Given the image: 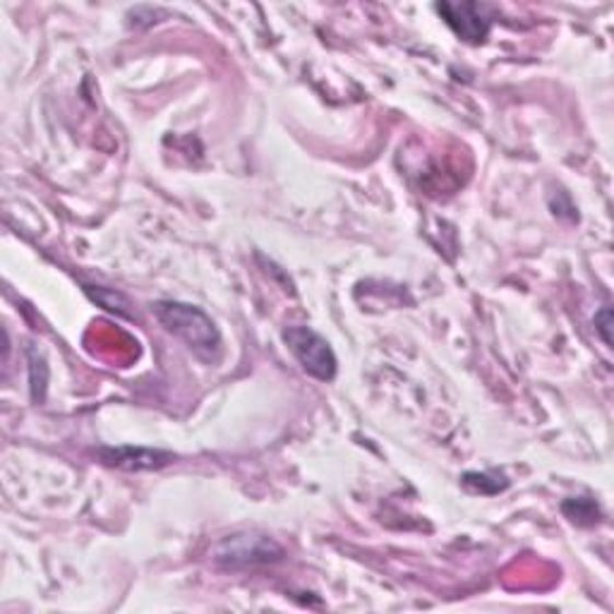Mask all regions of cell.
I'll use <instances>...</instances> for the list:
<instances>
[{"label": "cell", "mask_w": 614, "mask_h": 614, "mask_svg": "<svg viewBox=\"0 0 614 614\" xmlns=\"http://www.w3.org/2000/svg\"><path fill=\"white\" fill-rule=\"evenodd\" d=\"M157 320L164 324V329L193 350L197 358L207 362H217L221 356V334L202 308L178 300H159L154 305Z\"/></svg>", "instance_id": "1"}, {"label": "cell", "mask_w": 614, "mask_h": 614, "mask_svg": "<svg viewBox=\"0 0 614 614\" xmlns=\"http://www.w3.org/2000/svg\"><path fill=\"white\" fill-rule=\"evenodd\" d=\"M286 557L283 547L265 533H233L225 535L211 549V561L225 571H243L277 564Z\"/></svg>", "instance_id": "2"}, {"label": "cell", "mask_w": 614, "mask_h": 614, "mask_svg": "<svg viewBox=\"0 0 614 614\" xmlns=\"http://www.w3.org/2000/svg\"><path fill=\"white\" fill-rule=\"evenodd\" d=\"M283 344L291 350L293 358L300 362L312 378L320 382H332L336 378V356L324 336L315 329L303 327V324H293V327L283 329Z\"/></svg>", "instance_id": "3"}, {"label": "cell", "mask_w": 614, "mask_h": 614, "mask_svg": "<svg viewBox=\"0 0 614 614\" xmlns=\"http://www.w3.org/2000/svg\"><path fill=\"white\" fill-rule=\"evenodd\" d=\"M435 10L468 44H483L493 30V18L487 15L490 8L483 3H437Z\"/></svg>", "instance_id": "4"}, {"label": "cell", "mask_w": 614, "mask_h": 614, "mask_svg": "<svg viewBox=\"0 0 614 614\" xmlns=\"http://www.w3.org/2000/svg\"><path fill=\"white\" fill-rule=\"evenodd\" d=\"M99 461L104 466L118 468V471H157L164 468L175 459V454L171 451H161V449H147V447H104L96 451Z\"/></svg>", "instance_id": "5"}, {"label": "cell", "mask_w": 614, "mask_h": 614, "mask_svg": "<svg viewBox=\"0 0 614 614\" xmlns=\"http://www.w3.org/2000/svg\"><path fill=\"white\" fill-rule=\"evenodd\" d=\"M564 513L579 525H593L600 519V509L593 502V499H567V502L561 505Z\"/></svg>", "instance_id": "6"}, {"label": "cell", "mask_w": 614, "mask_h": 614, "mask_svg": "<svg viewBox=\"0 0 614 614\" xmlns=\"http://www.w3.org/2000/svg\"><path fill=\"white\" fill-rule=\"evenodd\" d=\"M30 372H32V396L34 401H42L48 382V368L44 356L36 354L34 348H30Z\"/></svg>", "instance_id": "7"}, {"label": "cell", "mask_w": 614, "mask_h": 614, "mask_svg": "<svg viewBox=\"0 0 614 614\" xmlns=\"http://www.w3.org/2000/svg\"><path fill=\"white\" fill-rule=\"evenodd\" d=\"M86 293H90L96 303H102L111 312H120V315H128V300H125L116 291H106V288H94L86 286Z\"/></svg>", "instance_id": "8"}, {"label": "cell", "mask_w": 614, "mask_h": 614, "mask_svg": "<svg viewBox=\"0 0 614 614\" xmlns=\"http://www.w3.org/2000/svg\"><path fill=\"white\" fill-rule=\"evenodd\" d=\"M610 324H612V310H610V305H605V308L600 310L598 315H595V327H598L600 336H603V341H605L607 346H612V338H610Z\"/></svg>", "instance_id": "9"}]
</instances>
